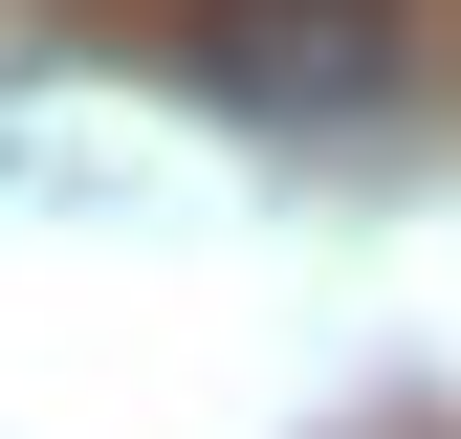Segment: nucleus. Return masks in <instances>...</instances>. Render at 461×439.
Segmentation results:
<instances>
[{
  "label": "nucleus",
  "mask_w": 461,
  "mask_h": 439,
  "mask_svg": "<svg viewBox=\"0 0 461 439\" xmlns=\"http://www.w3.org/2000/svg\"><path fill=\"white\" fill-rule=\"evenodd\" d=\"M176 67L242 110V132H352V110L418 67V22H395V0H198Z\"/></svg>",
  "instance_id": "nucleus-1"
}]
</instances>
